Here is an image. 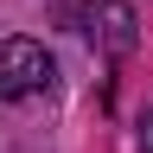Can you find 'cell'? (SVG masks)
I'll return each mask as SVG.
<instances>
[{
    "instance_id": "2",
    "label": "cell",
    "mask_w": 153,
    "mask_h": 153,
    "mask_svg": "<svg viewBox=\"0 0 153 153\" xmlns=\"http://www.w3.org/2000/svg\"><path fill=\"white\" fill-rule=\"evenodd\" d=\"M83 38L108 57H128L140 45V13L128 0H83Z\"/></svg>"
},
{
    "instance_id": "1",
    "label": "cell",
    "mask_w": 153,
    "mask_h": 153,
    "mask_svg": "<svg viewBox=\"0 0 153 153\" xmlns=\"http://www.w3.org/2000/svg\"><path fill=\"white\" fill-rule=\"evenodd\" d=\"M57 83V64L38 38H0V102H26Z\"/></svg>"
}]
</instances>
